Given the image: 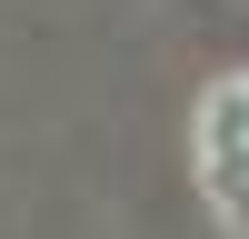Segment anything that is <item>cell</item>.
<instances>
[{
    "label": "cell",
    "instance_id": "obj_1",
    "mask_svg": "<svg viewBox=\"0 0 249 239\" xmlns=\"http://www.w3.org/2000/svg\"><path fill=\"white\" fill-rule=\"evenodd\" d=\"M190 159H199V189L210 209L249 239V80H219L190 120Z\"/></svg>",
    "mask_w": 249,
    "mask_h": 239
}]
</instances>
